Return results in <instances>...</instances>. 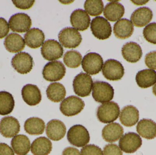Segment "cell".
Here are the masks:
<instances>
[{
	"instance_id": "obj_1",
	"label": "cell",
	"mask_w": 156,
	"mask_h": 155,
	"mask_svg": "<svg viewBox=\"0 0 156 155\" xmlns=\"http://www.w3.org/2000/svg\"><path fill=\"white\" fill-rule=\"evenodd\" d=\"M120 113V107L118 104L114 102H107L98 107L97 116L101 123H109L117 120Z\"/></svg>"
},
{
	"instance_id": "obj_2",
	"label": "cell",
	"mask_w": 156,
	"mask_h": 155,
	"mask_svg": "<svg viewBox=\"0 0 156 155\" xmlns=\"http://www.w3.org/2000/svg\"><path fill=\"white\" fill-rule=\"evenodd\" d=\"M67 139L72 145L78 147H83L90 142V134L83 126L76 125L68 132Z\"/></svg>"
},
{
	"instance_id": "obj_3",
	"label": "cell",
	"mask_w": 156,
	"mask_h": 155,
	"mask_svg": "<svg viewBox=\"0 0 156 155\" xmlns=\"http://www.w3.org/2000/svg\"><path fill=\"white\" fill-rule=\"evenodd\" d=\"M114 95V90L110 84L102 81L94 83L92 96L96 102L102 103H107L112 100Z\"/></svg>"
},
{
	"instance_id": "obj_4",
	"label": "cell",
	"mask_w": 156,
	"mask_h": 155,
	"mask_svg": "<svg viewBox=\"0 0 156 155\" xmlns=\"http://www.w3.org/2000/svg\"><path fill=\"white\" fill-rule=\"evenodd\" d=\"M44 79L48 82H57L63 79L66 73V68L62 62L53 61L48 63L43 70Z\"/></svg>"
},
{
	"instance_id": "obj_5",
	"label": "cell",
	"mask_w": 156,
	"mask_h": 155,
	"mask_svg": "<svg viewBox=\"0 0 156 155\" xmlns=\"http://www.w3.org/2000/svg\"><path fill=\"white\" fill-rule=\"evenodd\" d=\"M93 83L90 76L85 73H80L75 77L73 81L74 92L80 97L89 96L91 92Z\"/></svg>"
},
{
	"instance_id": "obj_6",
	"label": "cell",
	"mask_w": 156,
	"mask_h": 155,
	"mask_svg": "<svg viewBox=\"0 0 156 155\" xmlns=\"http://www.w3.org/2000/svg\"><path fill=\"white\" fill-rule=\"evenodd\" d=\"M58 40L66 48H76L80 44L82 40L81 35L76 29L66 27L58 34Z\"/></svg>"
},
{
	"instance_id": "obj_7",
	"label": "cell",
	"mask_w": 156,
	"mask_h": 155,
	"mask_svg": "<svg viewBox=\"0 0 156 155\" xmlns=\"http://www.w3.org/2000/svg\"><path fill=\"white\" fill-rule=\"evenodd\" d=\"M90 29L93 35L99 40H105L111 36L112 28L110 22L102 16L93 19Z\"/></svg>"
},
{
	"instance_id": "obj_8",
	"label": "cell",
	"mask_w": 156,
	"mask_h": 155,
	"mask_svg": "<svg viewBox=\"0 0 156 155\" xmlns=\"http://www.w3.org/2000/svg\"><path fill=\"white\" fill-rule=\"evenodd\" d=\"M84 106V102L81 98L71 96L62 101L60 104V110L66 116H74L81 112Z\"/></svg>"
},
{
	"instance_id": "obj_9",
	"label": "cell",
	"mask_w": 156,
	"mask_h": 155,
	"mask_svg": "<svg viewBox=\"0 0 156 155\" xmlns=\"http://www.w3.org/2000/svg\"><path fill=\"white\" fill-rule=\"evenodd\" d=\"M124 71L122 64L115 59L107 60L102 68V73L104 77L112 81L121 80L124 75Z\"/></svg>"
},
{
	"instance_id": "obj_10",
	"label": "cell",
	"mask_w": 156,
	"mask_h": 155,
	"mask_svg": "<svg viewBox=\"0 0 156 155\" xmlns=\"http://www.w3.org/2000/svg\"><path fill=\"white\" fill-rule=\"evenodd\" d=\"M103 63L102 57L100 54L90 52L83 57L82 66L85 72L91 75H94L101 72Z\"/></svg>"
},
{
	"instance_id": "obj_11",
	"label": "cell",
	"mask_w": 156,
	"mask_h": 155,
	"mask_svg": "<svg viewBox=\"0 0 156 155\" xmlns=\"http://www.w3.org/2000/svg\"><path fill=\"white\" fill-rule=\"evenodd\" d=\"M14 69L21 74L30 72L34 66L33 57L28 53L22 52L16 54L11 62Z\"/></svg>"
},
{
	"instance_id": "obj_12",
	"label": "cell",
	"mask_w": 156,
	"mask_h": 155,
	"mask_svg": "<svg viewBox=\"0 0 156 155\" xmlns=\"http://www.w3.org/2000/svg\"><path fill=\"white\" fill-rule=\"evenodd\" d=\"M43 57L47 61H55L61 58L64 49L56 40L49 39L44 43L41 49Z\"/></svg>"
},
{
	"instance_id": "obj_13",
	"label": "cell",
	"mask_w": 156,
	"mask_h": 155,
	"mask_svg": "<svg viewBox=\"0 0 156 155\" xmlns=\"http://www.w3.org/2000/svg\"><path fill=\"white\" fill-rule=\"evenodd\" d=\"M119 145L120 149L124 153H133L142 146V139L137 134L130 132L121 137Z\"/></svg>"
},
{
	"instance_id": "obj_14",
	"label": "cell",
	"mask_w": 156,
	"mask_h": 155,
	"mask_svg": "<svg viewBox=\"0 0 156 155\" xmlns=\"http://www.w3.org/2000/svg\"><path fill=\"white\" fill-rule=\"evenodd\" d=\"M30 16L24 13H18L12 15L9 20L10 29L12 32L23 33L28 32L32 25Z\"/></svg>"
},
{
	"instance_id": "obj_15",
	"label": "cell",
	"mask_w": 156,
	"mask_h": 155,
	"mask_svg": "<svg viewBox=\"0 0 156 155\" xmlns=\"http://www.w3.org/2000/svg\"><path fill=\"white\" fill-rule=\"evenodd\" d=\"M18 120L13 116L3 117L0 121V133L6 138L14 137L20 132Z\"/></svg>"
},
{
	"instance_id": "obj_16",
	"label": "cell",
	"mask_w": 156,
	"mask_h": 155,
	"mask_svg": "<svg viewBox=\"0 0 156 155\" xmlns=\"http://www.w3.org/2000/svg\"><path fill=\"white\" fill-rule=\"evenodd\" d=\"M46 133L48 137L54 141H58L64 138L66 133L65 124L60 120H51L47 125Z\"/></svg>"
},
{
	"instance_id": "obj_17",
	"label": "cell",
	"mask_w": 156,
	"mask_h": 155,
	"mask_svg": "<svg viewBox=\"0 0 156 155\" xmlns=\"http://www.w3.org/2000/svg\"><path fill=\"white\" fill-rule=\"evenodd\" d=\"M23 100L30 106L37 105L42 100L41 91L36 85L27 84L22 90Z\"/></svg>"
},
{
	"instance_id": "obj_18",
	"label": "cell",
	"mask_w": 156,
	"mask_h": 155,
	"mask_svg": "<svg viewBox=\"0 0 156 155\" xmlns=\"http://www.w3.org/2000/svg\"><path fill=\"white\" fill-rule=\"evenodd\" d=\"M122 55L125 60L130 63H136L142 58L143 51L140 45L134 42L126 43L122 49Z\"/></svg>"
},
{
	"instance_id": "obj_19",
	"label": "cell",
	"mask_w": 156,
	"mask_h": 155,
	"mask_svg": "<svg viewBox=\"0 0 156 155\" xmlns=\"http://www.w3.org/2000/svg\"><path fill=\"white\" fill-rule=\"evenodd\" d=\"M90 21V18L88 14L82 9L75 10L70 15L71 25L79 31L83 32L88 29Z\"/></svg>"
},
{
	"instance_id": "obj_20",
	"label": "cell",
	"mask_w": 156,
	"mask_h": 155,
	"mask_svg": "<svg viewBox=\"0 0 156 155\" xmlns=\"http://www.w3.org/2000/svg\"><path fill=\"white\" fill-rule=\"evenodd\" d=\"M152 10L147 7H140L131 15V20L136 27H143L149 23L153 19Z\"/></svg>"
},
{
	"instance_id": "obj_21",
	"label": "cell",
	"mask_w": 156,
	"mask_h": 155,
	"mask_svg": "<svg viewBox=\"0 0 156 155\" xmlns=\"http://www.w3.org/2000/svg\"><path fill=\"white\" fill-rule=\"evenodd\" d=\"M114 33L117 38L126 39L129 38L134 32V25L128 19L123 18L117 21L113 27Z\"/></svg>"
},
{
	"instance_id": "obj_22",
	"label": "cell",
	"mask_w": 156,
	"mask_h": 155,
	"mask_svg": "<svg viewBox=\"0 0 156 155\" xmlns=\"http://www.w3.org/2000/svg\"><path fill=\"white\" fill-rule=\"evenodd\" d=\"M139 118V111L133 106H125L120 113V122L122 124L127 127H131L136 124Z\"/></svg>"
},
{
	"instance_id": "obj_23",
	"label": "cell",
	"mask_w": 156,
	"mask_h": 155,
	"mask_svg": "<svg viewBox=\"0 0 156 155\" xmlns=\"http://www.w3.org/2000/svg\"><path fill=\"white\" fill-rule=\"evenodd\" d=\"M122 126L117 123H112L105 126L102 131V136L105 141L114 143L118 141L123 134Z\"/></svg>"
},
{
	"instance_id": "obj_24",
	"label": "cell",
	"mask_w": 156,
	"mask_h": 155,
	"mask_svg": "<svg viewBox=\"0 0 156 155\" xmlns=\"http://www.w3.org/2000/svg\"><path fill=\"white\" fill-rule=\"evenodd\" d=\"M136 131L143 138L154 139L156 137V123L151 119H142L136 126Z\"/></svg>"
},
{
	"instance_id": "obj_25",
	"label": "cell",
	"mask_w": 156,
	"mask_h": 155,
	"mask_svg": "<svg viewBox=\"0 0 156 155\" xmlns=\"http://www.w3.org/2000/svg\"><path fill=\"white\" fill-rule=\"evenodd\" d=\"M4 45L7 51L10 52L15 53L24 49L25 42L20 35L11 33L5 39Z\"/></svg>"
},
{
	"instance_id": "obj_26",
	"label": "cell",
	"mask_w": 156,
	"mask_h": 155,
	"mask_svg": "<svg viewBox=\"0 0 156 155\" xmlns=\"http://www.w3.org/2000/svg\"><path fill=\"white\" fill-rule=\"evenodd\" d=\"M27 45L32 49H36L42 46L45 40L43 31L38 28H33L24 35Z\"/></svg>"
},
{
	"instance_id": "obj_27",
	"label": "cell",
	"mask_w": 156,
	"mask_h": 155,
	"mask_svg": "<svg viewBox=\"0 0 156 155\" xmlns=\"http://www.w3.org/2000/svg\"><path fill=\"white\" fill-rule=\"evenodd\" d=\"M125 13L123 5L117 2H111L106 4L104 9L105 17L111 22L120 20Z\"/></svg>"
},
{
	"instance_id": "obj_28",
	"label": "cell",
	"mask_w": 156,
	"mask_h": 155,
	"mask_svg": "<svg viewBox=\"0 0 156 155\" xmlns=\"http://www.w3.org/2000/svg\"><path fill=\"white\" fill-rule=\"evenodd\" d=\"M136 81L141 88H149L156 83V72L149 69L139 71L136 74Z\"/></svg>"
},
{
	"instance_id": "obj_29",
	"label": "cell",
	"mask_w": 156,
	"mask_h": 155,
	"mask_svg": "<svg viewBox=\"0 0 156 155\" xmlns=\"http://www.w3.org/2000/svg\"><path fill=\"white\" fill-rule=\"evenodd\" d=\"M11 146L16 155H26L30 151L31 144L29 138L26 136L18 135L12 138Z\"/></svg>"
},
{
	"instance_id": "obj_30",
	"label": "cell",
	"mask_w": 156,
	"mask_h": 155,
	"mask_svg": "<svg viewBox=\"0 0 156 155\" xmlns=\"http://www.w3.org/2000/svg\"><path fill=\"white\" fill-rule=\"evenodd\" d=\"M52 150V143L44 136L37 138L31 145V152L34 155H48Z\"/></svg>"
},
{
	"instance_id": "obj_31",
	"label": "cell",
	"mask_w": 156,
	"mask_h": 155,
	"mask_svg": "<svg viewBox=\"0 0 156 155\" xmlns=\"http://www.w3.org/2000/svg\"><path fill=\"white\" fill-rule=\"evenodd\" d=\"M48 98L54 103H59L65 99L66 91L65 86L59 83L50 84L46 90Z\"/></svg>"
},
{
	"instance_id": "obj_32",
	"label": "cell",
	"mask_w": 156,
	"mask_h": 155,
	"mask_svg": "<svg viewBox=\"0 0 156 155\" xmlns=\"http://www.w3.org/2000/svg\"><path fill=\"white\" fill-rule=\"evenodd\" d=\"M24 129L31 135H39L44 133L45 128L44 121L38 117H31L25 122Z\"/></svg>"
},
{
	"instance_id": "obj_33",
	"label": "cell",
	"mask_w": 156,
	"mask_h": 155,
	"mask_svg": "<svg viewBox=\"0 0 156 155\" xmlns=\"http://www.w3.org/2000/svg\"><path fill=\"white\" fill-rule=\"evenodd\" d=\"M15 106L12 95L5 91L0 92V115H7L11 113Z\"/></svg>"
},
{
	"instance_id": "obj_34",
	"label": "cell",
	"mask_w": 156,
	"mask_h": 155,
	"mask_svg": "<svg viewBox=\"0 0 156 155\" xmlns=\"http://www.w3.org/2000/svg\"><path fill=\"white\" fill-rule=\"evenodd\" d=\"M82 56L78 51L71 50L67 52L64 56V62L68 67L76 68L79 67L81 63Z\"/></svg>"
},
{
	"instance_id": "obj_35",
	"label": "cell",
	"mask_w": 156,
	"mask_h": 155,
	"mask_svg": "<svg viewBox=\"0 0 156 155\" xmlns=\"http://www.w3.org/2000/svg\"><path fill=\"white\" fill-rule=\"evenodd\" d=\"M85 11L90 15L96 16L100 15L104 10V4L101 0H87L84 4Z\"/></svg>"
},
{
	"instance_id": "obj_36",
	"label": "cell",
	"mask_w": 156,
	"mask_h": 155,
	"mask_svg": "<svg viewBox=\"0 0 156 155\" xmlns=\"http://www.w3.org/2000/svg\"><path fill=\"white\" fill-rule=\"evenodd\" d=\"M145 39L151 43L156 45V22H153L147 25L143 31Z\"/></svg>"
},
{
	"instance_id": "obj_37",
	"label": "cell",
	"mask_w": 156,
	"mask_h": 155,
	"mask_svg": "<svg viewBox=\"0 0 156 155\" xmlns=\"http://www.w3.org/2000/svg\"><path fill=\"white\" fill-rule=\"evenodd\" d=\"M81 155H103L101 149L93 144L85 146L81 150Z\"/></svg>"
},
{
	"instance_id": "obj_38",
	"label": "cell",
	"mask_w": 156,
	"mask_h": 155,
	"mask_svg": "<svg viewBox=\"0 0 156 155\" xmlns=\"http://www.w3.org/2000/svg\"><path fill=\"white\" fill-rule=\"evenodd\" d=\"M104 155H123L119 147L114 144H109L104 148Z\"/></svg>"
},
{
	"instance_id": "obj_39",
	"label": "cell",
	"mask_w": 156,
	"mask_h": 155,
	"mask_svg": "<svg viewBox=\"0 0 156 155\" xmlns=\"http://www.w3.org/2000/svg\"><path fill=\"white\" fill-rule=\"evenodd\" d=\"M145 62L148 68L156 70V51H153L146 55Z\"/></svg>"
},
{
	"instance_id": "obj_40",
	"label": "cell",
	"mask_w": 156,
	"mask_h": 155,
	"mask_svg": "<svg viewBox=\"0 0 156 155\" xmlns=\"http://www.w3.org/2000/svg\"><path fill=\"white\" fill-rule=\"evenodd\" d=\"M13 4L16 7L22 10H28L34 5L35 2L34 0H27V1H19V0H12Z\"/></svg>"
},
{
	"instance_id": "obj_41",
	"label": "cell",
	"mask_w": 156,
	"mask_h": 155,
	"mask_svg": "<svg viewBox=\"0 0 156 155\" xmlns=\"http://www.w3.org/2000/svg\"><path fill=\"white\" fill-rule=\"evenodd\" d=\"M9 32L8 23L5 19L0 17V39H2L7 35Z\"/></svg>"
},
{
	"instance_id": "obj_42",
	"label": "cell",
	"mask_w": 156,
	"mask_h": 155,
	"mask_svg": "<svg viewBox=\"0 0 156 155\" xmlns=\"http://www.w3.org/2000/svg\"><path fill=\"white\" fill-rule=\"evenodd\" d=\"M0 155H15L12 149L5 143H0Z\"/></svg>"
},
{
	"instance_id": "obj_43",
	"label": "cell",
	"mask_w": 156,
	"mask_h": 155,
	"mask_svg": "<svg viewBox=\"0 0 156 155\" xmlns=\"http://www.w3.org/2000/svg\"><path fill=\"white\" fill-rule=\"evenodd\" d=\"M62 155H81L80 151L76 148L73 147H68L63 151Z\"/></svg>"
},
{
	"instance_id": "obj_44",
	"label": "cell",
	"mask_w": 156,
	"mask_h": 155,
	"mask_svg": "<svg viewBox=\"0 0 156 155\" xmlns=\"http://www.w3.org/2000/svg\"><path fill=\"white\" fill-rule=\"evenodd\" d=\"M153 92L154 95L156 96V84L154 86V87H153Z\"/></svg>"
}]
</instances>
